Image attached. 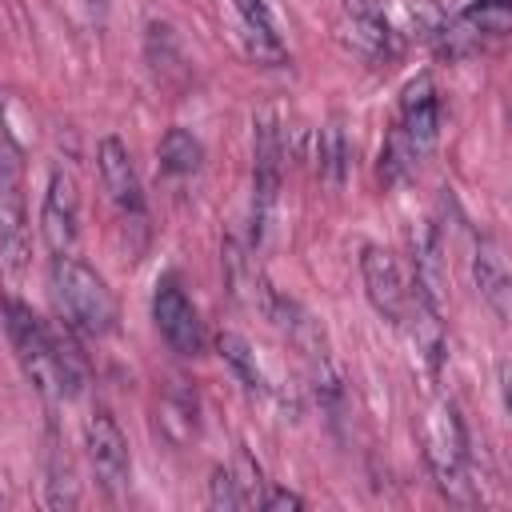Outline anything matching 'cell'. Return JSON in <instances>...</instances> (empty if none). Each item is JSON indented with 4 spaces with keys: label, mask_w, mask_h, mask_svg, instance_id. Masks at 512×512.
Masks as SVG:
<instances>
[{
    "label": "cell",
    "mask_w": 512,
    "mask_h": 512,
    "mask_svg": "<svg viewBox=\"0 0 512 512\" xmlns=\"http://www.w3.org/2000/svg\"><path fill=\"white\" fill-rule=\"evenodd\" d=\"M4 324H8V340L16 348V360L24 368V376L32 380V388L48 400H72L84 388V360L76 352V344L60 332H52L28 304L8 300L4 304Z\"/></svg>",
    "instance_id": "obj_1"
},
{
    "label": "cell",
    "mask_w": 512,
    "mask_h": 512,
    "mask_svg": "<svg viewBox=\"0 0 512 512\" xmlns=\"http://www.w3.org/2000/svg\"><path fill=\"white\" fill-rule=\"evenodd\" d=\"M436 140H440V92H436L432 76L420 72L400 92L396 124L380 148V180L396 184L408 172H416V164L436 148Z\"/></svg>",
    "instance_id": "obj_2"
},
{
    "label": "cell",
    "mask_w": 512,
    "mask_h": 512,
    "mask_svg": "<svg viewBox=\"0 0 512 512\" xmlns=\"http://www.w3.org/2000/svg\"><path fill=\"white\" fill-rule=\"evenodd\" d=\"M48 284H52V300H56L60 316L68 320V328H76L84 336H108L116 328V316H120L116 296L92 264L76 260L72 252H60V256H52Z\"/></svg>",
    "instance_id": "obj_3"
},
{
    "label": "cell",
    "mask_w": 512,
    "mask_h": 512,
    "mask_svg": "<svg viewBox=\"0 0 512 512\" xmlns=\"http://www.w3.org/2000/svg\"><path fill=\"white\" fill-rule=\"evenodd\" d=\"M420 440L424 460L436 480V488L452 504H472V480H468V432L460 420V408L448 396H436L420 416Z\"/></svg>",
    "instance_id": "obj_4"
},
{
    "label": "cell",
    "mask_w": 512,
    "mask_h": 512,
    "mask_svg": "<svg viewBox=\"0 0 512 512\" xmlns=\"http://www.w3.org/2000/svg\"><path fill=\"white\" fill-rule=\"evenodd\" d=\"M32 256L28 232V200H24V152L0 120V264L8 272H24Z\"/></svg>",
    "instance_id": "obj_5"
},
{
    "label": "cell",
    "mask_w": 512,
    "mask_h": 512,
    "mask_svg": "<svg viewBox=\"0 0 512 512\" xmlns=\"http://www.w3.org/2000/svg\"><path fill=\"white\" fill-rule=\"evenodd\" d=\"M280 176H284V132L276 112H260L252 124V244L264 240L276 196H280Z\"/></svg>",
    "instance_id": "obj_6"
},
{
    "label": "cell",
    "mask_w": 512,
    "mask_h": 512,
    "mask_svg": "<svg viewBox=\"0 0 512 512\" xmlns=\"http://www.w3.org/2000/svg\"><path fill=\"white\" fill-rule=\"evenodd\" d=\"M220 12L232 24V36L240 44V52L264 68H280L288 64V48L276 36V24L268 16L264 0H220Z\"/></svg>",
    "instance_id": "obj_7"
},
{
    "label": "cell",
    "mask_w": 512,
    "mask_h": 512,
    "mask_svg": "<svg viewBox=\"0 0 512 512\" xmlns=\"http://www.w3.org/2000/svg\"><path fill=\"white\" fill-rule=\"evenodd\" d=\"M152 320H156V332L164 336V344L180 356H200L204 352V328H200V316L192 308V300L184 296V288L164 276L152 292Z\"/></svg>",
    "instance_id": "obj_8"
},
{
    "label": "cell",
    "mask_w": 512,
    "mask_h": 512,
    "mask_svg": "<svg viewBox=\"0 0 512 512\" xmlns=\"http://www.w3.org/2000/svg\"><path fill=\"white\" fill-rule=\"evenodd\" d=\"M84 452L92 464V476L100 480L104 492H124L132 480V456H128V440L120 432V424L108 412H96L84 428Z\"/></svg>",
    "instance_id": "obj_9"
},
{
    "label": "cell",
    "mask_w": 512,
    "mask_h": 512,
    "mask_svg": "<svg viewBox=\"0 0 512 512\" xmlns=\"http://www.w3.org/2000/svg\"><path fill=\"white\" fill-rule=\"evenodd\" d=\"M96 168H100V184L112 200V208L120 212V220L128 224H144V192H140V176L132 168V156L128 148L116 140V136H104L100 148H96Z\"/></svg>",
    "instance_id": "obj_10"
},
{
    "label": "cell",
    "mask_w": 512,
    "mask_h": 512,
    "mask_svg": "<svg viewBox=\"0 0 512 512\" xmlns=\"http://www.w3.org/2000/svg\"><path fill=\"white\" fill-rule=\"evenodd\" d=\"M340 40L364 60H388L396 52V32L380 0H340Z\"/></svg>",
    "instance_id": "obj_11"
},
{
    "label": "cell",
    "mask_w": 512,
    "mask_h": 512,
    "mask_svg": "<svg viewBox=\"0 0 512 512\" xmlns=\"http://www.w3.org/2000/svg\"><path fill=\"white\" fill-rule=\"evenodd\" d=\"M40 232L56 256L72 252V244L80 236V192H76L72 172H64V168H52V176H48L44 204H40Z\"/></svg>",
    "instance_id": "obj_12"
},
{
    "label": "cell",
    "mask_w": 512,
    "mask_h": 512,
    "mask_svg": "<svg viewBox=\"0 0 512 512\" xmlns=\"http://www.w3.org/2000/svg\"><path fill=\"white\" fill-rule=\"evenodd\" d=\"M360 272H364V292H368L372 308H376L388 324H400L412 288H408V280H404L396 256H392L388 248H380V244H368L364 256H360Z\"/></svg>",
    "instance_id": "obj_13"
},
{
    "label": "cell",
    "mask_w": 512,
    "mask_h": 512,
    "mask_svg": "<svg viewBox=\"0 0 512 512\" xmlns=\"http://www.w3.org/2000/svg\"><path fill=\"white\" fill-rule=\"evenodd\" d=\"M472 280H476L480 300L496 312V320H508L512 280H508V260L492 236H476V244H472Z\"/></svg>",
    "instance_id": "obj_14"
},
{
    "label": "cell",
    "mask_w": 512,
    "mask_h": 512,
    "mask_svg": "<svg viewBox=\"0 0 512 512\" xmlns=\"http://www.w3.org/2000/svg\"><path fill=\"white\" fill-rule=\"evenodd\" d=\"M412 268H416V284H412V288H416L432 308H440V300H444V284H448V256H444L440 224H424V228H420Z\"/></svg>",
    "instance_id": "obj_15"
},
{
    "label": "cell",
    "mask_w": 512,
    "mask_h": 512,
    "mask_svg": "<svg viewBox=\"0 0 512 512\" xmlns=\"http://www.w3.org/2000/svg\"><path fill=\"white\" fill-rule=\"evenodd\" d=\"M204 164V144L188 128H168L160 136V168L168 176H192Z\"/></svg>",
    "instance_id": "obj_16"
},
{
    "label": "cell",
    "mask_w": 512,
    "mask_h": 512,
    "mask_svg": "<svg viewBox=\"0 0 512 512\" xmlns=\"http://www.w3.org/2000/svg\"><path fill=\"white\" fill-rule=\"evenodd\" d=\"M216 348H220L224 364L244 380V388H252V392H272V384H268V376H264V368H260V360H256V352H252V344H248L244 336L220 332Z\"/></svg>",
    "instance_id": "obj_17"
},
{
    "label": "cell",
    "mask_w": 512,
    "mask_h": 512,
    "mask_svg": "<svg viewBox=\"0 0 512 512\" xmlns=\"http://www.w3.org/2000/svg\"><path fill=\"white\" fill-rule=\"evenodd\" d=\"M348 136H344V128H340V120H332V124H324L320 128V172L328 176V184H340L344 180V172H348Z\"/></svg>",
    "instance_id": "obj_18"
},
{
    "label": "cell",
    "mask_w": 512,
    "mask_h": 512,
    "mask_svg": "<svg viewBox=\"0 0 512 512\" xmlns=\"http://www.w3.org/2000/svg\"><path fill=\"white\" fill-rule=\"evenodd\" d=\"M80 504V488H76V476H72V464L68 456L56 448L48 456V508H76Z\"/></svg>",
    "instance_id": "obj_19"
},
{
    "label": "cell",
    "mask_w": 512,
    "mask_h": 512,
    "mask_svg": "<svg viewBox=\"0 0 512 512\" xmlns=\"http://www.w3.org/2000/svg\"><path fill=\"white\" fill-rule=\"evenodd\" d=\"M208 504L212 508H252V496L244 492V484L236 480L232 468H212V480H208Z\"/></svg>",
    "instance_id": "obj_20"
},
{
    "label": "cell",
    "mask_w": 512,
    "mask_h": 512,
    "mask_svg": "<svg viewBox=\"0 0 512 512\" xmlns=\"http://www.w3.org/2000/svg\"><path fill=\"white\" fill-rule=\"evenodd\" d=\"M256 504L268 508V512H280V508H304V500H300L296 492H288V488H268Z\"/></svg>",
    "instance_id": "obj_21"
},
{
    "label": "cell",
    "mask_w": 512,
    "mask_h": 512,
    "mask_svg": "<svg viewBox=\"0 0 512 512\" xmlns=\"http://www.w3.org/2000/svg\"><path fill=\"white\" fill-rule=\"evenodd\" d=\"M0 504H4V492H0Z\"/></svg>",
    "instance_id": "obj_22"
}]
</instances>
